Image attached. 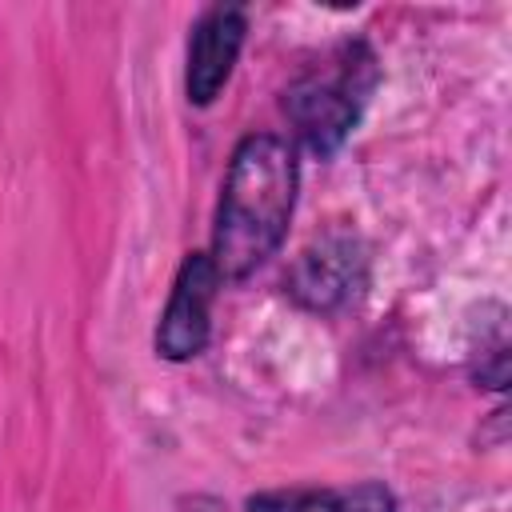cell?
Returning a JSON list of instances; mask_svg holds the SVG:
<instances>
[{
	"instance_id": "5b68a950",
	"label": "cell",
	"mask_w": 512,
	"mask_h": 512,
	"mask_svg": "<svg viewBox=\"0 0 512 512\" xmlns=\"http://www.w3.org/2000/svg\"><path fill=\"white\" fill-rule=\"evenodd\" d=\"M248 36V12L244 4H212L200 12L188 36L184 56V96L196 108H208L232 80V68L240 60Z\"/></svg>"
},
{
	"instance_id": "6da1fadb",
	"label": "cell",
	"mask_w": 512,
	"mask_h": 512,
	"mask_svg": "<svg viewBox=\"0 0 512 512\" xmlns=\"http://www.w3.org/2000/svg\"><path fill=\"white\" fill-rule=\"evenodd\" d=\"M296 188L300 160L284 136L248 132L232 148L208 248L220 280H244L276 256L296 212Z\"/></svg>"
},
{
	"instance_id": "277c9868",
	"label": "cell",
	"mask_w": 512,
	"mask_h": 512,
	"mask_svg": "<svg viewBox=\"0 0 512 512\" xmlns=\"http://www.w3.org/2000/svg\"><path fill=\"white\" fill-rule=\"evenodd\" d=\"M220 284L224 280H220L208 252H188L180 260L168 304H164L156 336H152L160 360L188 364L208 348V340H212V304H216Z\"/></svg>"
},
{
	"instance_id": "3957f363",
	"label": "cell",
	"mask_w": 512,
	"mask_h": 512,
	"mask_svg": "<svg viewBox=\"0 0 512 512\" xmlns=\"http://www.w3.org/2000/svg\"><path fill=\"white\" fill-rule=\"evenodd\" d=\"M368 280V252L356 232H328L312 240L288 268L284 288L308 312H336L360 296Z\"/></svg>"
},
{
	"instance_id": "8992f818",
	"label": "cell",
	"mask_w": 512,
	"mask_h": 512,
	"mask_svg": "<svg viewBox=\"0 0 512 512\" xmlns=\"http://www.w3.org/2000/svg\"><path fill=\"white\" fill-rule=\"evenodd\" d=\"M244 512H400L396 492L380 480H356L336 488H272L248 496Z\"/></svg>"
},
{
	"instance_id": "7a4b0ae2",
	"label": "cell",
	"mask_w": 512,
	"mask_h": 512,
	"mask_svg": "<svg viewBox=\"0 0 512 512\" xmlns=\"http://www.w3.org/2000/svg\"><path fill=\"white\" fill-rule=\"evenodd\" d=\"M372 88H376V56L360 40L344 44L316 72H304L284 92V116L292 124L296 144L328 160L356 128Z\"/></svg>"
}]
</instances>
